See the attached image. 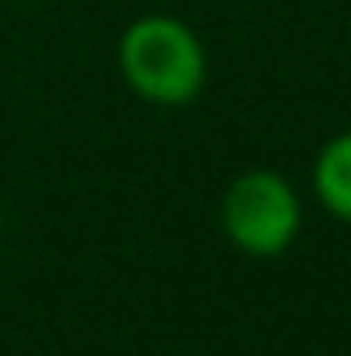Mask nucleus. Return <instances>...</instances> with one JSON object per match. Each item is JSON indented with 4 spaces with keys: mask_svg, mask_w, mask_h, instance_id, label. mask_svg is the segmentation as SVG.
Here are the masks:
<instances>
[{
    "mask_svg": "<svg viewBox=\"0 0 351 356\" xmlns=\"http://www.w3.org/2000/svg\"><path fill=\"white\" fill-rule=\"evenodd\" d=\"M116 67L132 95L157 108H182L207 88V46L170 13H145L124 25Z\"/></svg>",
    "mask_w": 351,
    "mask_h": 356,
    "instance_id": "obj_1",
    "label": "nucleus"
},
{
    "mask_svg": "<svg viewBox=\"0 0 351 356\" xmlns=\"http://www.w3.org/2000/svg\"><path fill=\"white\" fill-rule=\"evenodd\" d=\"M219 224L236 253L257 261L281 257L293 249L302 232V195L281 170H268V166L244 170L223 191Z\"/></svg>",
    "mask_w": 351,
    "mask_h": 356,
    "instance_id": "obj_2",
    "label": "nucleus"
},
{
    "mask_svg": "<svg viewBox=\"0 0 351 356\" xmlns=\"http://www.w3.org/2000/svg\"><path fill=\"white\" fill-rule=\"evenodd\" d=\"M310 186H314V199L323 203V211L351 224V129L335 133L318 149L314 170H310Z\"/></svg>",
    "mask_w": 351,
    "mask_h": 356,
    "instance_id": "obj_3",
    "label": "nucleus"
},
{
    "mask_svg": "<svg viewBox=\"0 0 351 356\" xmlns=\"http://www.w3.org/2000/svg\"><path fill=\"white\" fill-rule=\"evenodd\" d=\"M0 245H4V207H0Z\"/></svg>",
    "mask_w": 351,
    "mask_h": 356,
    "instance_id": "obj_4",
    "label": "nucleus"
}]
</instances>
